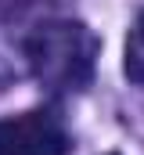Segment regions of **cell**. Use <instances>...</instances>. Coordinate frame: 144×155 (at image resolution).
Here are the masks:
<instances>
[{"label":"cell","instance_id":"6da1fadb","mask_svg":"<svg viewBox=\"0 0 144 155\" xmlns=\"http://www.w3.org/2000/svg\"><path fill=\"white\" fill-rule=\"evenodd\" d=\"M33 72L51 90H83L94 76L97 40L76 22H54L29 36Z\"/></svg>","mask_w":144,"mask_h":155},{"label":"cell","instance_id":"3957f363","mask_svg":"<svg viewBox=\"0 0 144 155\" xmlns=\"http://www.w3.org/2000/svg\"><path fill=\"white\" fill-rule=\"evenodd\" d=\"M123 65H126V76L133 83H144V11L133 18V29L126 36V58H123Z\"/></svg>","mask_w":144,"mask_h":155},{"label":"cell","instance_id":"7a4b0ae2","mask_svg":"<svg viewBox=\"0 0 144 155\" xmlns=\"http://www.w3.org/2000/svg\"><path fill=\"white\" fill-rule=\"evenodd\" d=\"M69 130L51 108L0 119V155H65Z\"/></svg>","mask_w":144,"mask_h":155}]
</instances>
